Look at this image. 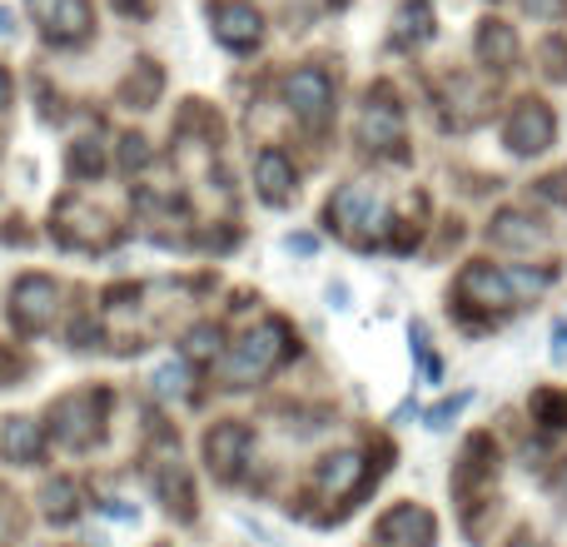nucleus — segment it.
I'll return each mask as SVG.
<instances>
[{
  "instance_id": "f257e3e1",
  "label": "nucleus",
  "mask_w": 567,
  "mask_h": 547,
  "mask_svg": "<svg viewBox=\"0 0 567 547\" xmlns=\"http://www.w3.org/2000/svg\"><path fill=\"white\" fill-rule=\"evenodd\" d=\"M293 353V339H289V329H284L279 319H265L259 329H249L245 339L235 343V353H229V363H225V379L235 383V389H245V383H255V379H265V373H275L284 359Z\"/></svg>"
},
{
  "instance_id": "f03ea898",
  "label": "nucleus",
  "mask_w": 567,
  "mask_h": 547,
  "mask_svg": "<svg viewBox=\"0 0 567 547\" xmlns=\"http://www.w3.org/2000/svg\"><path fill=\"white\" fill-rule=\"evenodd\" d=\"M50 429H55L60 443L70 448H95L105 438V419H110V389H75L65 399H55L50 409Z\"/></svg>"
},
{
  "instance_id": "7ed1b4c3",
  "label": "nucleus",
  "mask_w": 567,
  "mask_h": 547,
  "mask_svg": "<svg viewBox=\"0 0 567 547\" xmlns=\"http://www.w3.org/2000/svg\"><path fill=\"white\" fill-rule=\"evenodd\" d=\"M60 313V283L50 274H20L16 289H10V319L25 333H45Z\"/></svg>"
},
{
  "instance_id": "20e7f679",
  "label": "nucleus",
  "mask_w": 567,
  "mask_h": 547,
  "mask_svg": "<svg viewBox=\"0 0 567 547\" xmlns=\"http://www.w3.org/2000/svg\"><path fill=\"white\" fill-rule=\"evenodd\" d=\"M558 140V115H553L548 100H518L508 115V125H503V145L513 149V155H543V149Z\"/></svg>"
},
{
  "instance_id": "39448f33",
  "label": "nucleus",
  "mask_w": 567,
  "mask_h": 547,
  "mask_svg": "<svg viewBox=\"0 0 567 547\" xmlns=\"http://www.w3.org/2000/svg\"><path fill=\"white\" fill-rule=\"evenodd\" d=\"M30 16H35L40 35L50 45H85L90 30H95L90 0H30Z\"/></svg>"
},
{
  "instance_id": "423d86ee",
  "label": "nucleus",
  "mask_w": 567,
  "mask_h": 547,
  "mask_svg": "<svg viewBox=\"0 0 567 547\" xmlns=\"http://www.w3.org/2000/svg\"><path fill=\"white\" fill-rule=\"evenodd\" d=\"M284 105H289L309 130H319L323 120L333 115V80H329V70L299 65L289 80H284Z\"/></svg>"
},
{
  "instance_id": "0eeeda50",
  "label": "nucleus",
  "mask_w": 567,
  "mask_h": 547,
  "mask_svg": "<svg viewBox=\"0 0 567 547\" xmlns=\"http://www.w3.org/2000/svg\"><path fill=\"white\" fill-rule=\"evenodd\" d=\"M249 448H255V429L239 423V419H225V423H215V429L205 433V463H209V473H215L219 483L239 478V468L249 463Z\"/></svg>"
},
{
  "instance_id": "6e6552de",
  "label": "nucleus",
  "mask_w": 567,
  "mask_h": 547,
  "mask_svg": "<svg viewBox=\"0 0 567 547\" xmlns=\"http://www.w3.org/2000/svg\"><path fill=\"white\" fill-rule=\"evenodd\" d=\"M209 25H215L219 45L235 50V55H245V50H255L265 40V16L249 0H215L209 6Z\"/></svg>"
},
{
  "instance_id": "1a4fd4ad",
  "label": "nucleus",
  "mask_w": 567,
  "mask_h": 547,
  "mask_svg": "<svg viewBox=\"0 0 567 547\" xmlns=\"http://www.w3.org/2000/svg\"><path fill=\"white\" fill-rule=\"evenodd\" d=\"M453 293H458L463 309H488V313H498V309H508V303H518V293H513V283H508V269L483 265V259L458 274Z\"/></svg>"
},
{
  "instance_id": "9d476101",
  "label": "nucleus",
  "mask_w": 567,
  "mask_h": 547,
  "mask_svg": "<svg viewBox=\"0 0 567 547\" xmlns=\"http://www.w3.org/2000/svg\"><path fill=\"white\" fill-rule=\"evenodd\" d=\"M379 543L383 547H433L439 543V523L423 503H399L379 518Z\"/></svg>"
},
{
  "instance_id": "9b49d317",
  "label": "nucleus",
  "mask_w": 567,
  "mask_h": 547,
  "mask_svg": "<svg viewBox=\"0 0 567 547\" xmlns=\"http://www.w3.org/2000/svg\"><path fill=\"white\" fill-rule=\"evenodd\" d=\"M329 219L343 239H359L363 225H379V189L373 185H343L329 199Z\"/></svg>"
},
{
  "instance_id": "f8f14e48",
  "label": "nucleus",
  "mask_w": 567,
  "mask_h": 547,
  "mask_svg": "<svg viewBox=\"0 0 567 547\" xmlns=\"http://www.w3.org/2000/svg\"><path fill=\"white\" fill-rule=\"evenodd\" d=\"M359 140L369 149L403 145V110L389 100V90H379V95L369 90V105H363V115H359Z\"/></svg>"
},
{
  "instance_id": "ddd939ff",
  "label": "nucleus",
  "mask_w": 567,
  "mask_h": 547,
  "mask_svg": "<svg viewBox=\"0 0 567 547\" xmlns=\"http://www.w3.org/2000/svg\"><path fill=\"white\" fill-rule=\"evenodd\" d=\"M255 185H259V199H265V205L284 209V205L293 199V189H299L293 159L284 155V149H259V159H255Z\"/></svg>"
},
{
  "instance_id": "4468645a",
  "label": "nucleus",
  "mask_w": 567,
  "mask_h": 547,
  "mask_svg": "<svg viewBox=\"0 0 567 547\" xmlns=\"http://www.w3.org/2000/svg\"><path fill=\"white\" fill-rule=\"evenodd\" d=\"M473 50H478L483 65L493 70H513L518 65V35H513L508 20H478V35H473Z\"/></svg>"
},
{
  "instance_id": "2eb2a0df",
  "label": "nucleus",
  "mask_w": 567,
  "mask_h": 547,
  "mask_svg": "<svg viewBox=\"0 0 567 547\" xmlns=\"http://www.w3.org/2000/svg\"><path fill=\"white\" fill-rule=\"evenodd\" d=\"M0 453H6L16 468H30V463H40V453H45V423H35V419H6V429H0Z\"/></svg>"
},
{
  "instance_id": "dca6fc26",
  "label": "nucleus",
  "mask_w": 567,
  "mask_h": 547,
  "mask_svg": "<svg viewBox=\"0 0 567 547\" xmlns=\"http://www.w3.org/2000/svg\"><path fill=\"white\" fill-rule=\"evenodd\" d=\"M313 483H319L323 498H349L353 488L363 483V453H329V458L319 463V473H313Z\"/></svg>"
},
{
  "instance_id": "f3484780",
  "label": "nucleus",
  "mask_w": 567,
  "mask_h": 547,
  "mask_svg": "<svg viewBox=\"0 0 567 547\" xmlns=\"http://www.w3.org/2000/svg\"><path fill=\"white\" fill-rule=\"evenodd\" d=\"M488 239L498 249H533V245H543V229H538V219L533 215H523V209H498L493 215V225H488Z\"/></svg>"
},
{
  "instance_id": "a211bd4d",
  "label": "nucleus",
  "mask_w": 567,
  "mask_h": 547,
  "mask_svg": "<svg viewBox=\"0 0 567 547\" xmlns=\"http://www.w3.org/2000/svg\"><path fill=\"white\" fill-rule=\"evenodd\" d=\"M75 219H80L75 229H55L65 249H105V245H115V225H110V215L75 205Z\"/></svg>"
},
{
  "instance_id": "6ab92c4d",
  "label": "nucleus",
  "mask_w": 567,
  "mask_h": 547,
  "mask_svg": "<svg viewBox=\"0 0 567 547\" xmlns=\"http://www.w3.org/2000/svg\"><path fill=\"white\" fill-rule=\"evenodd\" d=\"M155 493L165 498V508L175 513V518H195V488H189V473L179 468V463H159Z\"/></svg>"
},
{
  "instance_id": "aec40b11",
  "label": "nucleus",
  "mask_w": 567,
  "mask_h": 547,
  "mask_svg": "<svg viewBox=\"0 0 567 547\" xmlns=\"http://www.w3.org/2000/svg\"><path fill=\"white\" fill-rule=\"evenodd\" d=\"M493 473H498V453H493V443H488V438H468L458 473H453V488H458V493H473V483L493 478Z\"/></svg>"
},
{
  "instance_id": "412c9836",
  "label": "nucleus",
  "mask_w": 567,
  "mask_h": 547,
  "mask_svg": "<svg viewBox=\"0 0 567 547\" xmlns=\"http://www.w3.org/2000/svg\"><path fill=\"white\" fill-rule=\"evenodd\" d=\"M159 85H165V75H159L155 60H135V70L120 80V100H125L130 110H150L159 95Z\"/></svg>"
},
{
  "instance_id": "4be33fe9",
  "label": "nucleus",
  "mask_w": 567,
  "mask_h": 547,
  "mask_svg": "<svg viewBox=\"0 0 567 547\" xmlns=\"http://www.w3.org/2000/svg\"><path fill=\"white\" fill-rule=\"evenodd\" d=\"M429 35H433V6L429 0H409L399 10V20H393V40L399 45H423Z\"/></svg>"
},
{
  "instance_id": "5701e85b",
  "label": "nucleus",
  "mask_w": 567,
  "mask_h": 547,
  "mask_svg": "<svg viewBox=\"0 0 567 547\" xmlns=\"http://www.w3.org/2000/svg\"><path fill=\"white\" fill-rule=\"evenodd\" d=\"M40 503H45V518L50 523H70L80 508V488L70 478H50L45 493H40Z\"/></svg>"
},
{
  "instance_id": "b1692460",
  "label": "nucleus",
  "mask_w": 567,
  "mask_h": 547,
  "mask_svg": "<svg viewBox=\"0 0 567 547\" xmlns=\"http://www.w3.org/2000/svg\"><path fill=\"white\" fill-rule=\"evenodd\" d=\"M219 353H225V329H219V323H199V329L185 333V359L209 363V359H219Z\"/></svg>"
},
{
  "instance_id": "393cba45",
  "label": "nucleus",
  "mask_w": 567,
  "mask_h": 547,
  "mask_svg": "<svg viewBox=\"0 0 567 547\" xmlns=\"http://www.w3.org/2000/svg\"><path fill=\"white\" fill-rule=\"evenodd\" d=\"M70 175L75 179H100L105 175V145H95V140H80L75 149H70Z\"/></svg>"
},
{
  "instance_id": "a878e982",
  "label": "nucleus",
  "mask_w": 567,
  "mask_h": 547,
  "mask_svg": "<svg viewBox=\"0 0 567 547\" xmlns=\"http://www.w3.org/2000/svg\"><path fill=\"white\" fill-rule=\"evenodd\" d=\"M150 389H155L159 399H185V393H189V369H185V363H175V359L159 363L155 379H150Z\"/></svg>"
},
{
  "instance_id": "bb28decb",
  "label": "nucleus",
  "mask_w": 567,
  "mask_h": 547,
  "mask_svg": "<svg viewBox=\"0 0 567 547\" xmlns=\"http://www.w3.org/2000/svg\"><path fill=\"white\" fill-rule=\"evenodd\" d=\"M533 419H538L543 429H567V399L553 393V389L533 393Z\"/></svg>"
},
{
  "instance_id": "cd10ccee",
  "label": "nucleus",
  "mask_w": 567,
  "mask_h": 547,
  "mask_svg": "<svg viewBox=\"0 0 567 547\" xmlns=\"http://www.w3.org/2000/svg\"><path fill=\"white\" fill-rule=\"evenodd\" d=\"M150 155H155V149H150L145 135H125V140H120V165H125V169H145Z\"/></svg>"
},
{
  "instance_id": "c85d7f7f",
  "label": "nucleus",
  "mask_w": 567,
  "mask_h": 547,
  "mask_svg": "<svg viewBox=\"0 0 567 547\" xmlns=\"http://www.w3.org/2000/svg\"><path fill=\"white\" fill-rule=\"evenodd\" d=\"M468 403H473V393H458V399H443L439 409H429V429H449V423L458 419V413L468 409Z\"/></svg>"
},
{
  "instance_id": "c756f323",
  "label": "nucleus",
  "mask_w": 567,
  "mask_h": 547,
  "mask_svg": "<svg viewBox=\"0 0 567 547\" xmlns=\"http://www.w3.org/2000/svg\"><path fill=\"white\" fill-rule=\"evenodd\" d=\"M508 283H513V293L523 299V293H543V289H548V274H543V269H508Z\"/></svg>"
},
{
  "instance_id": "7c9ffc66",
  "label": "nucleus",
  "mask_w": 567,
  "mask_h": 547,
  "mask_svg": "<svg viewBox=\"0 0 567 547\" xmlns=\"http://www.w3.org/2000/svg\"><path fill=\"white\" fill-rule=\"evenodd\" d=\"M523 6H528V10H533V16H538V20H558V16H563V6H567V0H523Z\"/></svg>"
},
{
  "instance_id": "2f4dec72",
  "label": "nucleus",
  "mask_w": 567,
  "mask_h": 547,
  "mask_svg": "<svg viewBox=\"0 0 567 547\" xmlns=\"http://www.w3.org/2000/svg\"><path fill=\"white\" fill-rule=\"evenodd\" d=\"M105 513H110V518H120V523H135V518H140V513H135V508H125L120 498H115V503H105Z\"/></svg>"
},
{
  "instance_id": "473e14b6",
  "label": "nucleus",
  "mask_w": 567,
  "mask_h": 547,
  "mask_svg": "<svg viewBox=\"0 0 567 547\" xmlns=\"http://www.w3.org/2000/svg\"><path fill=\"white\" fill-rule=\"evenodd\" d=\"M16 538V518H10V508H0V547H10Z\"/></svg>"
},
{
  "instance_id": "72a5a7b5",
  "label": "nucleus",
  "mask_w": 567,
  "mask_h": 547,
  "mask_svg": "<svg viewBox=\"0 0 567 547\" xmlns=\"http://www.w3.org/2000/svg\"><path fill=\"white\" fill-rule=\"evenodd\" d=\"M10 95H16V85H10V70H6V65H0V110H6V105H10Z\"/></svg>"
},
{
  "instance_id": "f704fd0d",
  "label": "nucleus",
  "mask_w": 567,
  "mask_h": 547,
  "mask_svg": "<svg viewBox=\"0 0 567 547\" xmlns=\"http://www.w3.org/2000/svg\"><path fill=\"white\" fill-rule=\"evenodd\" d=\"M289 249L293 255H313V239L309 235H289Z\"/></svg>"
},
{
  "instance_id": "c9c22d12",
  "label": "nucleus",
  "mask_w": 567,
  "mask_h": 547,
  "mask_svg": "<svg viewBox=\"0 0 567 547\" xmlns=\"http://www.w3.org/2000/svg\"><path fill=\"white\" fill-rule=\"evenodd\" d=\"M508 547H548V543H543V538H533V533H518V538H513Z\"/></svg>"
},
{
  "instance_id": "e433bc0d",
  "label": "nucleus",
  "mask_w": 567,
  "mask_h": 547,
  "mask_svg": "<svg viewBox=\"0 0 567 547\" xmlns=\"http://www.w3.org/2000/svg\"><path fill=\"white\" fill-rule=\"evenodd\" d=\"M10 30H16V16H10V10L0 6V35H10Z\"/></svg>"
},
{
  "instance_id": "4c0bfd02",
  "label": "nucleus",
  "mask_w": 567,
  "mask_h": 547,
  "mask_svg": "<svg viewBox=\"0 0 567 547\" xmlns=\"http://www.w3.org/2000/svg\"><path fill=\"white\" fill-rule=\"evenodd\" d=\"M10 373H20V359H0V379H10Z\"/></svg>"
},
{
  "instance_id": "58836bf2",
  "label": "nucleus",
  "mask_w": 567,
  "mask_h": 547,
  "mask_svg": "<svg viewBox=\"0 0 567 547\" xmlns=\"http://www.w3.org/2000/svg\"><path fill=\"white\" fill-rule=\"evenodd\" d=\"M558 493L567 498V463H563V473H558Z\"/></svg>"
},
{
  "instance_id": "ea45409f",
  "label": "nucleus",
  "mask_w": 567,
  "mask_h": 547,
  "mask_svg": "<svg viewBox=\"0 0 567 547\" xmlns=\"http://www.w3.org/2000/svg\"><path fill=\"white\" fill-rule=\"evenodd\" d=\"M120 6H125V10H145V6H140V0H120Z\"/></svg>"
}]
</instances>
